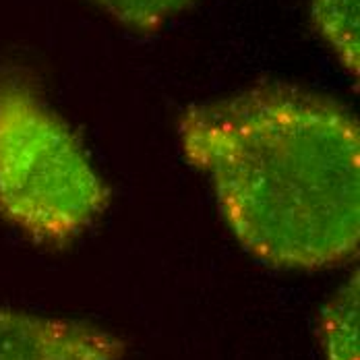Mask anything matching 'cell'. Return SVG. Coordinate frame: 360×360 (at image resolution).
Listing matches in <instances>:
<instances>
[{
  "instance_id": "cell-1",
  "label": "cell",
  "mask_w": 360,
  "mask_h": 360,
  "mask_svg": "<svg viewBox=\"0 0 360 360\" xmlns=\"http://www.w3.org/2000/svg\"><path fill=\"white\" fill-rule=\"evenodd\" d=\"M186 160L214 184L238 243L288 269L344 263L360 240V133L311 89L261 83L184 110Z\"/></svg>"
},
{
  "instance_id": "cell-2",
  "label": "cell",
  "mask_w": 360,
  "mask_h": 360,
  "mask_svg": "<svg viewBox=\"0 0 360 360\" xmlns=\"http://www.w3.org/2000/svg\"><path fill=\"white\" fill-rule=\"evenodd\" d=\"M108 203L69 124L23 77L0 75V216L36 243L65 247Z\"/></svg>"
},
{
  "instance_id": "cell-3",
  "label": "cell",
  "mask_w": 360,
  "mask_h": 360,
  "mask_svg": "<svg viewBox=\"0 0 360 360\" xmlns=\"http://www.w3.org/2000/svg\"><path fill=\"white\" fill-rule=\"evenodd\" d=\"M124 350L96 327L0 309V360H120Z\"/></svg>"
},
{
  "instance_id": "cell-4",
  "label": "cell",
  "mask_w": 360,
  "mask_h": 360,
  "mask_svg": "<svg viewBox=\"0 0 360 360\" xmlns=\"http://www.w3.org/2000/svg\"><path fill=\"white\" fill-rule=\"evenodd\" d=\"M315 30L340 58L342 67L359 77V0H313Z\"/></svg>"
},
{
  "instance_id": "cell-5",
  "label": "cell",
  "mask_w": 360,
  "mask_h": 360,
  "mask_svg": "<svg viewBox=\"0 0 360 360\" xmlns=\"http://www.w3.org/2000/svg\"><path fill=\"white\" fill-rule=\"evenodd\" d=\"M327 360H359V276L354 274L325 307L321 319Z\"/></svg>"
},
{
  "instance_id": "cell-6",
  "label": "cell",
  "mask_w": 360,
  "mask_h": 360,
  "mask_svg": "<svg viewBox=\"0 0 360 360\" xmlns=\"http://www.w3.org/2000/svg\"><path fill=\"white\" fill-rule=\"evenodd\" d=\"M122 27L149 34L188 8L195 0H94Z\"/></svg>"
}]
</instances>
